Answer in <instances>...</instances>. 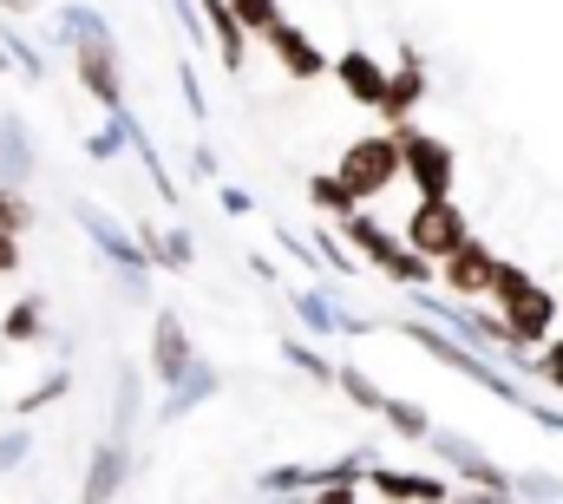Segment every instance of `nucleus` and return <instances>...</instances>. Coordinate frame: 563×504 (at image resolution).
Segmentation results:
<instances>
[{"instance_id":"nucleus-1","label":"nucleus","mask_w":563,"mask_h":504,"mask_svg":"<svg viewBox=\"0 0 563 504\" xmlns=\"http://www.w3.org/2000/svg\"><path fill=\"white\" fill-rule=\"evenodd\" d=\"M492 315H505V328H511L525 348H544V341L558 335L563 295H551L531 269L505 262V269H498V288H492Z\"/></svg>"},{"instance_id":"nucleus-2","label":"nucleus","mask_w":563,"mask_h":504,"mask_svg":"<svg viewBox=\"0 0 563 504\" xmlns=\"http://www.w3.org/2000/svg\"><path fill=\"white\" fill-rule=\"evenodd\" d=\"M341 243L347 250H361L380 275H394V282H407V288H432L439 282V262H426L407 237H394L380 217H367V210H354L347 223H341Z\"/></svg>"},{"instance_id":"nucleus-3","label":"nucleus","mask_w":563,"mask_h":504,"mask_svg":"<svg viewBox=\"0 0 563 504\" xmlns=\"http://www.w3.org/2000/svg\"><path fill=\"white\" fill-rule=\"evenodd\" d=\"M341 184L367 204V197H387V184L394 177H407V144H400V131H367V138H354L347 151H341Z\"/></svg>"},{"instance_id":"nucleus-4","label":"nucleus","mask_w":563,"mask_h":504,"mask_svg":"<svg viewBox=\"0 0 563 504\" xmlns=\"http://www.w3.org/2000/svg\"><path fill=\"white\" fill-rule=\"evenodd\" d=\"M407 335L420 341V348L432 354V361H445L452 374H465L472 386H485V393H498V399H511V406H525V393H518V380L505 374V368H492V361H485V354H478V348H472L465 335H439L432 321H413Z\"/></svg>"},{"instance_id":"nucleus-5","label":"nucleus","mask_w":563,"mask_h":504,"mask_svg":"<svg viewBox=\"0 0 563 504\" xmlns=\"http://www.w3.org/2000/svg\"><path fill=\"white\" fill-rule=\"evenodd\" d=\"M400 237H407L426 262H445V255H459L465 243H472V223H465V210H459L452 197H420Z\"/></svg>"},{"instance_id":"nucleus-6","label":"nucleus","mask_w":563,"mask_h":504,"mask_svg":"<svg viewBox=\"0 0 563 504\" xmlns=\"http://www.w3.org/2000/svg\"><path fill=\"white\" fill-rule=\"evenodd\" d=\"M73 73H79V86L106 106V119L125 112V79H119V46H112V33L79 40V46H73Z\"/></svg>"},{"instance_id":"nucleus-7","label":"nucleus","mask_w":563,"mask_h":504,"mask_svg":"<svg viewBox=\"0 0 563 504\" xmlns=\"http://www.w3.org/2000/svg\"><path fill=\"white\" fill-rule=\"evenodd\" d=\"M400 144H407V177H413V190L420 197H452V184H459V157H452V144L445 138H432V131H400Z\"/></svg>"},{"instance_id":"nucleus-8","label":"nucleus","mask_w":563,"mask_h":504,"mask_svg":"<svg viewBox=\"0 0 563 504\" xmlns=\"http://www.w3.org/2000/svg\"><path fill=\"white\" fill-rule=\"evenodd\" d=\"M498 269H505V255H492L485 237H472L459 255H445V262H439V288H445V295H459V302H478V295H492V288H498Z\"/></svg>"},{"instance_id":"nucleus-9","label":"nucleus","mask_w":563,"mask_h":504,"mask_svg":"<svg viewBox=\"0 0 563 504\" xmlns=\"http://www.w3.org/2000/svg\"><path fill=\"white\" fill-rule=\"evenodd\" d=\"M73 223H79L99 250H106L119 269H125V275H132V288H144V262H151V255H144V243L125 230V223H119V217H106L99 204H73Z\"/></svg>"},{"instance_id":"nucleus-10","label":"nucleus","mask_w":563,"mask_h":504,"mask_svg":"<svg viewBox=\"0 0 563 504\" xmlns=\"http://www.w3.org/2000/svg\"><path fill=\"white\" fill-rule=\"evenodd\" d=\"M387 79H394V73H387L367 46H341V53H334V86H341L354 106L380 112V106H387Z\"/></svg>"},{"instance_id":"nucleus-11","label":"nucleus","mask_w":563,"mask_h":504,"mask_svg":"<svg viewBox=\"0 0 563 504\" xmlns=\"http://www.w3.org/2000/svg\"><path fill=\"white\" fill-rule=\"evenodd\" d=\"M263 46L276 53V66L288 73V79H295V86H308V79L334 73V59H328V53H321V46H314V40H308V33L295 26V20H276V26L263 33Z\"/></svg>"},{"instance_id":"nucleus-12","label":"nucleus","mask_w":563,"mask_h":504,"mask_svg":"<svg viewBox=\"0 0 563 504\" xmlns=\"http://www.w3.org/2000/svg\"><path fill=\"white\" fill-rule=\"evenodd\" d=\"M426 446H432V459H445L465 485H478V492H518V485H511V479H505L478 446H472V439H459V432H432Z\"/></svg>"},{"instance_id":"nucleus-13","label":"nucleus","mask_w":563,"mask_h":504,"mask_svg":"<svg viewBox=\"0 0 563 504\" xmlns=\"http://www.w3.org/2000/svg\"><path fill=\"white\" fill-rule=\"evenodd\" d=\"M190 368H197V354H190V335H184L177 308H157V321H151V374L164 386H177Z\"/></svg>"},{"instance_id":"nucleus-14","label":"nucleus","mask_w":563,"mask_h":504,"mask_svg":"<svg viewBox=\"0 0 563 504\" xmlns=\"http://www.w3.org/2000/svg\"><path fill=\"white\" fill-rule=\"evenodd\" d=\"M420 99H426V66H420V53H400L394 79H387V106H380L387 131H407V119L420 112Z\"/></svg>"},{"instance_id":"nucleus-15","label":"nucleus","mask_w":563,"mask_h":504,"mask_svg":"<svg viewBox=\"0 0 563 504\" xmlns=\"http://www.w3.org/2000/svg\"><path fill=\"white\" fill-rule=\"evenodd\" d=\"M367 485H374L380 498H394V504H452V485H445V479L394 472V465H374V472H367Z\"/></svg>"},{"instance_id":"nucleus-16","label":"nucleus","mask_w":563,"mask_h":504,"mask_svg":"<svg viewBox=\"0 0 563 504\" xmlns=\"http://www.w3.org/2000/svg\"><path fill=\"white\" fill-rule=\"evenodd\" d=\"M125 465H132V446L106 432V439H99V452H92V472H86V504H112V498H119Z\"/></svg>"},{"instance_id":"nucleus-17","label":"nucleus","mask_w":563,"mask_h":504,"mask_svg":"<svg viewBox=\"0 0 563 504\" xmlns=\"http://www.w3.org/2000/svg\"><path fill=\"white\" fill-rule=\"evenodd\" d=\"M203 20H210V33H217V59L236 73V66L250 59V26L236 20V7H230V0H203Z\"/></svg>"},{"instance_id":"nucleus-18","label":"nucleus","mask_w":563,"mask_h":504,"mask_svg":"<svg viewBox=\"0 0 563 504\" xmlns=\"http://www.w3.org/2000/svg\"><path fill=\"white\" fill-rule=\"evenodd\" d=\"M26 177H33V131L7 112L0 119V184H26Z\"/></svg>"},{"instance_id":"nucleus-19","label":"nucleus","mask_w":563,"mask_h":504,"mask_svg":"<svg viewBox=\"0 0 563 504\" xmlns=\"http://www.w3.org/2000/svg\"><path fill=\"white\" fill-rule=\"evenodd\" d=\"M308 204H314L321 217H334V223H347V217L361 210V197L341 184V171H321V177H308Z\"/></svg>"},{"instance_id":"nucleus-20","label":"nucleus","mask_w":563,"mask_h":504,"mask_svg":"<svg viewBox=\"0 0 563 504\" xmlns=\"http://www.w3.org/2000/svg\"><path fill=\"white\" fill-rule=\"evenodd\" d=\"M0 341H20V348L46 341V302H40V295H20V302L7 308V321H0Z\"/></svg>"},{"instance_id":"nucleus-21","label":"nucleus","mask_w":563,"mask_h":504,"mask_svg":"<svg viewBox=\"0 0 563 504\" xmlns=\"http://www.w3.org/2000/svg\"><path fill=\"white\" fill-rule=\"evenodd\" d=\"M210 393H217V368H203V361H197L190 374L164 393V419H184V413H190L197 399H210Z\"/></svg>"},{"instance_id":"nucleus-22","label":"nucleus","mask_w":563,"mask_h":504,"mask_svg":"<svg viewBox=\"0 0 563 504\" xmlns=\"http://www.w3.org/2000/svg\"><path fill=\"white\" fill-rule=\"evenodd\" d=\"M139 243L151 250V262H164V269H184V262H190V230H139Z\"/></svg>"},{"instance_id":"nucleus-23","label":"nucleus","mask_w":563,"mask_h":504,"mask_svg":"<svg viewBox=\"0 0 563 504\" xmlns=\"http://www.w3.org/2000/svg\"><path fill=\"white\" fill-rule=\"evenodd\" d=\"M334 386H341V393H347L354 406H367V413H380V419H387V406H394V393H380V386H374V380L361 374V368H341V374H334Z\"/></svg>"},{"instance_id":"nucleus-24","label":"nucleus","mask_w":563,"mask_h":504,"mask_svg":"<svg viewBox=\"0 0 563 504\" xmlns=\"http://www.w3.org/2000/svg\"><path fill=\"white\" fill-rule=\"evenodd\" d=\"M112 439H125L132 432V419H139V368H119V386H112Z\"/></svg>"},{"instance_id":"nucleus-25","label":"nucleus","mask_w":563,"mask_h":504,"mask_svg":"<svg viewBox=\"0 0 563 504\" xmlns=\"http://www.w3.org/2000/svg\"><path fill=\"white\" fill-rule=\"evenodd\" d=\"M59 26H66L73 40H99V33H112V26H106V13H99V7H79V0H73V7H59Z\"/></svg>"},{"instance_id":"nucleus-26","label":"nucleus","mask_w":563,"mask_h":504,"mask_svg":"<svg viewBox=\"0 0 563 504\" xmlns=\"http://www.w3.org/2000/svg\"><path fill=\"white\" fill-rule=\"evenodd\" d=\"M33 223V204H26V184H0V230H26Z\"/></svg>"},{"instance_id":"nucleus-27","label":"nucleus","mask_w":563,"mask_h":504,"mask_svg":"<svg viewBox=\"0 0 563 504\" xmlns=\"http://www.w3.org/2000/svg\"><path fill=\"white\" fill-rule=\"evenodd\" d=\"M511 485H518L525 504H563V479H551V472H525V479H511Z\"/></svg>"},{"instance_id":"nucleus-28","label":"nucleus","mask_w":563,"mask_h":504,"mask_svg":"<svg viewBox=\"0 0 563 504\" xmlns=\"http://www.w3.org/2000/svg\"><path fill=\"white\" fill-rule=\"evenodd\" d=\"M230 7H236V20H243L250 33H269L282 20V0H230Z\"/></svg>"},{"instance_id":"nucleus-29","label":"nucleus","mask_w":563,"mask_h":504,"mask_svg":"<svg viewBox=\"0 0 563 504\" xmlns=\"http://www.w3.org/2000/svg\"><path fill=\"white\" fill-rule=\"evenodd\" d=\"M0 46H7V59H13V66H20L26 79H40V73H46V59H40V53H33V46H26V40L13 33V26H0Z\"/></svg>"},{"instance_id":"nucleus-30","label":"nucleus","mask_w":563,"mask_h":504,"mask_svg":"<svg viewBox=\"0 0 563 504\" xmlns=\"http://www.w3.org/2000/svg\"><path fill=\"white\" fill-rule=\"evenodd\" d=\"M26 452H33V432H26V426H13V432H0V472H13V465H26Z\"/></svg>"},{"instance_id":"nucleus-31","label":"nucleus","mask_w":563,"mask_h":504,"mask_svg":"<svg viewBox=\"0 0 563 504\" xmlns=\"http://www.w3.org/2000/svg\"><path fill=\"white\" fill-rule=\"evenodd\" d=\"M282 354H288V361H295L301 374L328 380V386H334V374H341V368H328V361H314V348H301V341H282Z\"/></svg>"},{"instance_id":"nucleus-32","label":"nucleus","mask_w":563,"mask_h":504,"mask_svg":"<svg viewBox=\"0 0 563 504\" xmlns=\"http://www.w3.org/2000/svg\"><path fill=\"white\" fill-rule=\"evenodd\" d=\"M59 393H66V368H53V374L40 380V386H33V393L13 406V413H33V406H46V399H59Z\"/></svg>"},{"instance_id":"nucleus-33","label":"nucleus","mask_w":563,"mask_h":504,"mask_svg":"<svg viewBox=\"0 0 563 504\" xmlns=\"http://www.w3.org/2000/svg\"><path fill=\"white\" fill-rule=\"evenodd\" d=\"M538 374H544V380L563 393V335H551V341L538 348Z\"/></svg>"},{"instance_id":"nucleus-34","label":"nucleus","mask_w":563,"mask_h":504,"mask_svg":"<svg viewBox=\"0 0 563 504\" xmlns=\"http://www.w3.org/2000/svg\"><path fill=\"white\" fill-rule=\"evenodd\" d=\"M119 144H125V125L112 119V125L99 131V138H86V157H99V164H106V157H119Z\"/></svg>"},{"instance_id":"nucleus-35","label":"nucleus","mask_w":563,"mask_h":504,"mask_svg":"<svg viewBox=\"0 0 563 504\" xmlns=\"http://www.w3.org/2000/svg\"><path fill=\"white\" fill-rule=\"evenodd\" d=\"M170 13L184 20V33H190V46H203V33H210V20H203V7H190V0H170Z\"/></svg>"},{"instance_id":"nucleus-36","label":"nucleus","mask_w":563,"mask_h":504,"mask_svg":"<svg viewBox=\"0 0 563 504\" xmlns=\"http://www.w3.org/2000/svg\"><path fill=\"white\" fill-rule=\"evenodd\" d=\"M13 269H20V237L0 230V275H13Z\"/></svg>"},{"instance_id":"nucleus-37","label":"nucleus","mask_w":563,"mask_h":504,"mask_svg":"<svg viewBox=\"0 0 563 504\" xmlns=\"http://www.w3.org/2000/svg\"><path fill=\"white\" fill-rule=\"evenodd\" d=\"M452 504H518V498H511V492H478V485H472V492H452Z\"/></svg>"},{"instance_id":"nucleus-38","label":"nucleus","mask_w":563,"mask_h":504,"mask_svg":"<svg viewBox=\"0 0 563 504\" xmlns=\"http://www.w3.org/2000/svg\"><path fill=\"white\" fill-rule=\"evenodd\" d=\"M223 204H230V217H250V210H256L250 190H236V184H223Z\"/></svg>"},{"instance_id":"nucleus-39","label":"nucleus","mask_w":563,"mask_h":504,"mask_svg":"<svg viewBox=\"0 0 563 504\" xmlns=\"http://www.w3.org/2000/svg\"><path fill=\"white\" fill-rule=\"evenodd\" d=\"M308 504H354V485H321Z\"/></svg>"},{"instance_id":"nucleus-40","label":"nucleus","mask_w":563,"mask_h":504,"mask_svg":"<svg viewBox=\"0 0 563 504\" xmlns=\"http://www.w3.org/2000/svg\"><path fill=\"white\" fill-rule=\"evenodd\" d=\"M531 419H538V426H551V432H563V413H544V406H531Z\"/></svg>"},{"instance_id":"nucleus-41","label":"nucleus","mask_w":563,"mask_h":504,"mask_svg":"<svg viewBox=\"0 0 563 504\" xmlns=\"http://www.w3.org/2000/svg\"><path fill=\"white\" fill-rule=\"evenodd\" d=\"M26 7H33V0H0V13H26Z\"/></svg>"},{"instance_id":"nucleus-42","label":"nucleus","mask_w":563,"mask_h":504,"mask_svg":"<svg viewBox=\"0 0 563 504\" xmlns=\"http://www.w3.org/2000/svg\"><path fill=\"white\" fill-rule=\"evenodd\" d=\"M282 504H308V498H295V492H288V498H282Z\"/></svg>"},{"instance_id":"nucleus-43","label":"nucleus","mask_w":563,"mask_h":504,"mask_svg":"<svg viewBox=\"0 0 563 504\" xmlns=\"http://www.w3.org/2000/svg\"><path fill=\"white\" fill-rule=\"evenodd\" d=\"M518 504H525V498H518Z\"/></svg>"}]
</instances>
